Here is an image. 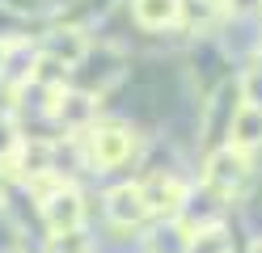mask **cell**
Instances as JSON below:
<instances>
[{"label": "cell", "mask_w": 262, "mask_h": 253, "mask_svg": "<svg viewBox=\"0 0 262 253\" xmlns=\"http://www.w3.org/2000/svg\"><path fill=\"white\" fill-rule=\"evenodd\" d=\"M106 219L114 228H140L148 219V202H144L140 181H127V186H114L106 194Z\"/></svg>", "instance_id": "cell-6"}, {"label": "cell", "mask_w": 262, "mask_h": 253, "mask_svg": "<svg viewBox=\"0 0 262 253\" xmlns=\"http://www.w3.org/2000/svg\"><path fill=\"white\" fill-rule=\"evenodd\" d=\"M0 202H5V173H0Z\"/></svg>", "instance_id": "cell-16"}, {"label": "cell", "mask_w": 262, "mask_h": 253, "mask_svg": "<svg viewBox=\"0 0 262 253\" xmlns=\"http://www.w3.org/2000/svg\"><path fill=\"white\" fill-rule=\"evenodd\" d=\"M47 253H93V245H89L85 228H76V232H59V236H51Z\"/></svg>", "instance_id": "cell-13"}, {"label": "cell", "mask_w": 262, "mask_h": 253, "mask_svg": "<svg viewBox=\"0 0 262 253\" xmlns=\"http://www.w3.org/2000/svg\"><path fill=\"white\" fill-rule=\"evenodd\" d=\"M186 253H233V232L224 224L199 228V232H190V249Z\"/></svg>", "instance_id": "cell-11"}, {"label": "cell", "mask_w": 262, "mask_h": 253, "mask_svg": "<svg viewBox=\"0 0 262 253\" xmlns=\"http://www.w3.org/2000/svg\"><path fill=\"white\" fill-rule=\"evenodd\" d=\"M55 118L63 127H76V131H89L93 127V114H97V97L93 93H80V89H72V93H55Z\"/></svg>", "instance_id": "cell-7"}, {"label": "cell", "mask_w": 262, "mask_h": 253, "mask_svg": "<svg viewBox=\"0 0 262 253\" xmlns=\"http://www.w3.org/2000/svg\"><path fill=\"white\" fill-rule=\"evenodd\" d=\"M17 156V140H13V127L0 123V160H13Z\"/></svg>", "instance_id": "cell-14"}, {"label": "cell", "mask_w": 262, "mask_h": 253, "mask_svg": "<svg viewBox=\"0 0 262 253\" xmlns=\"http://www.w3.org/2000/svg\"><path fill=\"white\" fill-rule=\"evenodd\" d=\"M241 106H245V101H241V84H237V80H224L220 89H216V97L207 101L203 131H207V140L216 144V148L228 144V131H233V118H237Z\"/></svg>", "instance_id": "cell-4"}, {"label": "cell", "mask_w": 262, "mask_h": 253, "mask_svg": "<svg viewBox=\"0 0 262 253\" xmlns=\"http://www.w3.org/2000/svg\"><path fill=\"white\" fill-rule=\"evenodd\" d=\"M85 148L93 169H119L136 156V131L127 123H97L85 131Z\"/></svg>", "instance_id": "cell-2"}, {"label": "cell", "mask_w": 262, "mask_h": 253, "mask_svg": "<svg viewBox=\"0 0 262 253\" xmlns=\"http://www.w3.org/2000/svg\"><path fill=\"white\" fill-rule=\"evenodd\" d=\"M0 76H5V80H30V76H34V47L17 42L9 51V59L0 63Z\"/></svg>", "instance_id": "cell-12"}, {"label": "cell", "mask_w": 262, "mask_h": 253, "mask_svg": "<svg viewBox=\"0 0 262 253\" xmlns=\"http://www.w3.org/2000/svg\"><path fill=\"white\" fill-rule=\"evenodd\" d=\"M131 13L144 30H165L178 26V0H131Z\"/></svg>", "instance_id": "cell-10"}, {"label": "cell", "mask_w": 262, "mask_h": 253, "mask_svg": "<svg viewBox=\"0 0 262 253\" xmlns=\"http://www.w3.org/2000/svg\"><path fill=\"white\" fill-rule=\"evenodd\" d=\"M250 156L245 152H237V148H211L207 152V160H203V190H211L216 198H237L241 190H245V181H250Z\"/></svg>", "instance_id": "cell-1"}, {"label": "cell", "mask_w": 262, "mask_h": 253, "mask_svg": "<svg viewBox=\"0 0 262 253\" xmlns=\"http://www.w3.org/2000/svg\"><path fill=\"white\" fill-rule=\"evenodd\" d=\"M250 253H262V236H258V241H254V245H250Z\"/></svg>", "instance_id": "cell-15"}, {"label": "cell", "mask_w": 262, "mask_h": 253, "mask_svg": "<svg viewBox=\"0 0 262 253\" xmlns=\"http://www.w3.org/2000/svg\"><path fill=\"white\" fill-rule=\"evenodd\" d=\"M140 190H144V202H148V215H165V219H173L178 211H182L190 186L178 177V173H152V177L140 181Z\"/></svg>", "instance_id": "cell-5"}, {"label": "cell", "mask_w": 262, "mask_h": 253, "mask_svg": "<svg viewBox=\"0 0 262 253\" xmlns=\"http://www.w3.org/2000/svg\"><path fill=\"white\" fill-rule=\"evenodd\" d=\"M85 55H89V47H85V38H80L76 30H55L51 38H47V59H55L63 67H80Z\"/></svg>", "instance_id": "cell-9"}, {"label": "cell", "mask_w": 262, "mask_h": 253, "mask_svg": "<svg viewBox=\"0 0 262 253\" xmlns=\"http://www.w3.org/2000/svg\"><path fill=\"white\" fill-rule=\"evenodd\" d=\"M228 148L245 152V156L262 148V110H254V106H241V110H237L233 131H228Z\"/></svg>", "instance_id": "cell-8"}, {"label": "cell", "mask_w": 262, "mask_h": 253, "mask_svg": "<svg viewBox=\"0 0 262 253\" xmlns=\"http://www.w3.org/2000/svg\"><path fill=\"white\" fill-rule=\"evenodd\" d=\"M38 211H42V224H47V232H51V236L85 228V198H80L68 181H63L51 198H42V202H38Z\"/></svg>", "instance_id": "cell-3"}]
</instances>
